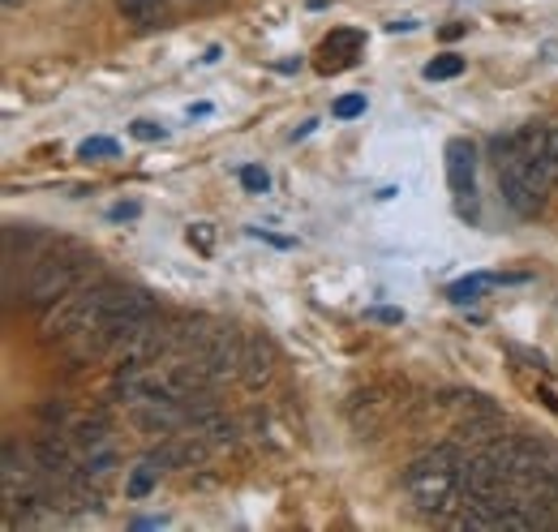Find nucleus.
<instances>
[{"label":"nucleus","instance_id":"nucleus-22","mask_svg":"<svg viewBox=\"0 0 558 532\" xmlns=\"http://www.w3.org/2000/svg\"><path fill=\"white\" fill-rule=\"evenodd\" d=\"M374 318H378V323H400L404 314H400V310H374Z\"/></svg>","mask_w":558,"mask_h":532},{"label":"nucleus","instance_id":"nucleus-17","mask_svg":"<svg viewBox=\"0 0 558 532\" xmlns=\"http://www.w3.org/2000/svg\"><path fill=\"white\" fill-rule=\"evenodd\" d=\"M241 185H245L250 194H267V190H271V177H267V168L250 164V168H241Z\"/></svg>","mask_w":558,"mask_h":532},{"label":"nucleus","instance_id":"nucleus-4","mask_svg":"<svg viewBox=\"0 0 558 532\" xmlns=\"http://www.w3.org/2000/svg\"><path fill=\"white\" fill-rule=\"evenodd\" d=\"M95 270H99V258H95V254H86V250H77V245H65V241H52V245L31 263V279H26L22 301L48 310V305L65 301L70 292H77L82 283H90Z\"/></svg>","mask_w":558,"mask_h":532},{"label":"nucleus","instance_id":"nucleus-9","mask_svg":"<svg viewBox=\"0 0 558 532\" xmlns=\"http://www.w3.org/2000/svg\"><path fill=\"white\" fill-rule=\"evenodd\" d=\"M241 378L245 387H263L271 378V348L263 339H245V352H241Z\"/></svg>","mask_w":558,"mask_h":532},{"label":"nucleus","instance_id":"nucleus-21","mask_svg":"<svg viewBox=\"0 0 558 532\" xmlns=\"http://www.w3.org/2000/svg\"><path fill=\"white\" fill-rule=\"evenodd\" d=\"M138 202H121V206H112V219H138Z\"/></svg>","mask_w":558,"mask_h":532},{"label":"nucleus","instance_id":"nucleus-6","mask_svg":"<svg viewBox=\"0 0 558 532\" xmlns=\"http://www.w3.org/2000/svg\"><path fill=\"white\" fill-rule=\"evenodd\" d=\"M447 185L460 202V210L477 219V146L469 137L447 142Z\"/></svg>","mask_w":558,"mask_h":532},{"label":"nucleus","instance_id":"nucleus-14","mask_svg":"<svg viewBox=\"0 0 558 532\" xmlns=\"http://www.w3.org/2000/svg\"><path fill=\"white\" fill-rule=\"evenodd\" d=\"M421 73H425V82H447V77H460V73H464V57L442 52V57H434V61L421 69Z\"/></svg>","mask_w":558,"mask_h":532},{"label":"nucleus","instance_id":"nucleus-15","mask_svg":"<svg viewBox=\"0 0 558 532\" xmlns=\"http://www.w3.org/2000/svg\"><path fill=\"white\" fill-rule=\"evenodd\" d=\"M486 283H494L489 275H473V279L451 283V288H447V297H451L456 305H469V301H477V297H482V288H486Z\"/></svg>","mask_w":558,"mask_h":532},{"label":"nucleus","instance_id":"nucleus-19","mask_svg":"<svg viewBox=\"0 0 558 532\" xmlns=\"http://www.w3.org/2000/svg\"><path fill=\"white\" fill-rule=\"evenodd\" d=\"M190 245H198V254H210L215 250V228L210 223H194L190 228Z\"/></svg>","mask_w":558,"mask_h":532},{"label":"nucleus","instance_id":"nucleus-8","mask_svg":"<svg viewBox=\"0 0 558 532\" xmlns=\"http://www.w3.org/2000/svg\"><path fill=\"white\" fill-rule=\"evenodd\" d=\"M365 52V31H352V26H340V31H331L327 39H323V69H344L352 65L356 57Z\"/></svg>","mask_w":558,"mask_h":532},{"label":"nucleus","instance_id":"nucleus-10","mask_svg":"<svg viewBox=\"0 0 558 532\" xmlns=\"http://www.w3.org/2000/svg\"><path fill=\"white\" fill-rule=\"evenodd\" d=\"M35 464L39 472H48V476H70V447L57 438V434H44L39 443H35Z\"/></svg>","mask_w":558,"mask_h":532},{"label":"nucleus","instance_id":"nucleus-5","mask_svg":"<svg viewBox=\"0 0 558 532\" xmlns=\"http://www.w3.org/2000/svg\"><path fill=\"white\" fill-rule=\"evenodd\" d=\"M511 468L502 464L494 451H482L473 460H464V498H477V503H511Z\"/></svg>","mask_w":558,"mask_h":532},{"label":"nucleus","instance_id":"nucleus-1","mask_svg":"<svg viewBox=\"0 0 558 532\" xmlns=\"http://www.w3.org/2000/svg\"><path fill=\"white\" fill-rule=\"evenodd\" d=\"M498 190L520 219H537L558 185V125H533L494 142Z\"/></svg>","mask_w":558,"mask_h":532},{"label":"nucleus","instance_id":"nucleus-12","mask_svg":"<svg viewBox=\"0 0 558 532\" xmlns=\"http://www.w3.org/2000/svg\"><path fill=\"white\" fill-rule=\"evenodd\" d=\"M117 4L134 26H163L168 17V0H117Z\"/></svg>","mask_w":558,"mask_h":532},{"label":"nucleus","instance_id":"nucleus-23","mask_svg":"<svg viewBox=\"0 0 558 532\" xmlns=\"http://www.w3.org/2000/svg\"><path fill=\"white\" fill-rule=\"evenodd\" d=\"M460 35H464V26H460V22H456V26H442V39H460Z\"/></svg>","mask_w":558,"mask_h":532},{"label":"nucleus","instance_id":"nucleus-2","mask_svg":"<svg viewBox=\"0 0 558 532\" xmlns=\"http://www.w3.org/2000/svg\"><path fill=\"white\" fill-rule=\"evenodd\" d=\"M125 310H159V301H155L146 288L112 283V279L82 283V288L70 292L65 301L48 305L39 331H44L48 343H65V348H73L77 339H86L90 331H99L104 323H112V318L125 314Z\"/></svg>","mask_w":558,"mask_h":532},{"label":"nucleus","instance_id":"nucleus-18","mask_svg":"<svg viewBox=\"0 0 558 532\" xmlns=\"http://www.w3.org/2000/svg\"><path fill=\"white\" fill-rule=\"evenodd\" d=\"M336 121H352V117H361L365 112V95H344V99H336Z\"/></svg>","mask_w":558,"mask_h":532},{"label":"nucleus","instance_id":"nucleus-7","mask_svg":"<svg viewBox=\"0 0 558 532\" xmlns=\"http://www.w3.org/2000/svg\"><path fill=\"white\" fill-rule=\"evenodd\" d=\"M48 245H52L48 232L26 228V223H9V228H4V270H13L17 263H35Z\"/></svg>","mask_w":558,"mask_h":532},{"label":"nucleus","instance_id":"nucleus-24","mask_svg":"<svg viewBox=\"0 0 558 532\" xmlns=\"http://www.w3.org/2000/svg\"><path fill=\"white\" fill-rule=\"evenodd\" d=\"M550 529H558V511H555V520H550Z\"/></svg>","mask_w":558,"mask_h":532},{"label":"nucleus","instance_id":"nucleus-20","mask_svg":"<svg viewBox=\"0 0 558 532\" xmlns=\"http://www.w3.org/2000/svg\"><path fill=\"white\" fill-rule=\"evenodd\" d=\"M130 133H134L138 142H159L168 130H163V125H155V121H134V130H130Z\"/></svg>","mask_w":558,"mask_h":532},{"label":"nucleus","instance_id":"nucleus-3","mask_svg":"<svg viewBox=\"0 0 558 532\" xmlns=\"http://www.w3.org/2000/svg\"><path fill=\"white\" fill-rule=\"evenodd\" d=\"M404 489L413 498V507L447 520L456 516L460 498H464V451L456 443H438L429 451H421L413 464L404 468Z\"/></svg>","mask_w":558,"mask_h":532},{"label":"nucleus","instance_id":"nucleus-11","mask_svg":"<svg viewBox=\"0 0 558 532\" xmlns=\"http://www.w3.org/2000/svg\"><path fill=\"white\" fill-rule=\"evenodd\" d=\"M163 472H168V464H163V460H159V451H155L150 460H142V464L130 472V481H125V494H130V498H146V494L159 485V476H163Z\"/></svg>","mask_w":558,"mask_h":532},{"label":"nucleus","instance_id":"nucleus-13","mask_svg":"<svg viewBox=\"0 0 558 532\" xmlns=\"http://www.w3.org/2000/svg\"><path fill=\"white\" fill-rule=\"evenodd\" d=\"M70 438H73V447H82V451H95V447H104V438H108V416H104V412H95V416L77 421Z\"/></svg>","mask_w":558,"mask_h":532},{"label":"nucleus","instance_id":"nucleus-16","mask_svg":"<svg viewBox=\"0 0 558 532\" xmlns=\"http://www.w3.org/2000/svg\"><path fill=\"white\" fill-rule=\"evenodd\" d=\"M117 155H121V146H117L112 137H86V142L77 146V159H86V164H90V159H117Z\"/></svg>","mask_w":558,"mask_h":532}]
</instances>
